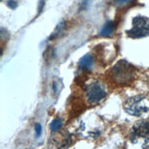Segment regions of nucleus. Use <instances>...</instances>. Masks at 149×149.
Here are the masks:
<instances>
[{"label":"nucleus","instance_id":"obj_7","mask_svg":"<svg viewBox=\"0 0 149 149\" xmlns=\"http://www.w3.org/2000/svg\"><path fill=\"white\" fill-rule=\"evenodd\" d=\"M114 22L113 21H107L105 25L102 27L100 31V35L102 37H109L111 36L114 31Z\"/></svg>","mask_w":149,"mask_h":149},{"label":"nucleus","instance_id":"obj_12","mask_svg":"<svg viewBox=\"0 0 149 149\" xmlns=\"http://www.w3.org/2000/svg\"><path fill=\"white\" fill-rule=\"evenodd\" d=\"M117 1H118L119 3H125V2L129 1V0H117Z\"/></svg>","mask_w":149,"mask_h":149},{"label":"nucleus","instance_id":"obj_6","mask_svg":"<svg viewBox=\"0 0 149 149\" xmlns=\"http://www.w3.org/2000/svg\"><path fill=\"white\" fill-rule=\"evenodd\" d=\"M93 58L90 54H86L84 55L81 59L78 62V66L80 69L82 70H89L93 65Z\"/></svg>","mask_w":149,"mask_h":149},{"label":"nucleus","instance_id":"obj_3","mask_svg":"<svg viewBox=\"0 0 149 149\" xmlns=\"http://www.w3.org/2000/svg\"><path fill=\"white\" fill-rule=\"evenodd\" d=\"M144 100L143 96L132 97L126 100L124 104V110L126 112L133 116H141L143 113L147 112L148 109L141 105V101Z\"/></svg>","mask_w":149,"mask_h":149},{"label":"nucleus","instance_id":"obj_1","mask_svg":"<svg viewBox=\"0 0 149 149\" xmlns=\"http://www.w3.org/2000/svg\"><path fill=\"white\" fill-rule=\"evenodd\" d=\"M134 66L125 60H120L111 69V77L118 84H126L130 82L134 78Z\"/></svg>","mask_w":149,"mask_h":149},{"label":"nucleus","instance_id":"obj_9","mask_svg":"<svg viewBox=\"0 0 149 149\" xmlns=\"http://www.w3.org/2000/svg\"><path fill=\"white\" fill-rule=\"evenodd\" d=\"M65 22H60V23L57 25V27L55 28V30L54 31V33L52 34L50 39H54L56 37H58L60 35V33L65 30Z\"/></svg>","mask_w":149,"mask_h":149},{"label":"nucleus","instance_id":"obj_10","mask_svg":"<svg viewBox=\"0 0 149 149\" xmlns=\"http://www.w3.org/2000/svg\"><path fill=\"white\" fill-rule=\"evenodd\" d=\"M34 129H35L36 137H40V135L42 134V125L40 123H36L35 126H34Z\"/></svg>","mask_w":149,"mask_h":149},{"label":"nucleus","instance_id":"obj_8","mask_svg":"<svg viewBox=\"0 0 149 149\" xmlns=\"http://www.w3.org/2000/svg\"><path fill=\"white\" fill-rule=\"evenodd\" d=\"M62 124H63L62 120L60 118H56V119H54V121L51 123L50 129H51L52 132H57L62 127Z\"/></svg>","mask_w":149,"mask_h":149},{"label":"nucleus","instance_id":"obj_11","mask_svg":"<svg viewBox=\"0 0 149 149\" xmlns=\"http://www.w3.org/2000/svg\"><path fill=\"white\" fill-rule=\"evenodd\" d=\"M7 5L8 8H12V9H15V8H17V7H18V3L14 1V0H8L7 2Z\"/></svg>","mask_w":149,"mask_h":149},{"label":"nucleus","instance_id":"obj_2","mask_svg":"<svg viewBox=\"0 0 149 149\" xmlns=\"http://www.w3.org/2000/svg\"><path fill=\"white\" fill-rule=\"evenodd\" d=\"M133 39L144 38L149 35V19L143 16H137L133 19V28L126 31Z\"/></svg>","mask_w":149,"mask_h":149},{"label":"nucleus","instance_id":"obj_5","mask_svg":"<svg viewBox=\"0 0 149 149\" xmlns=\"http://www.w3.org/2000/svg\"><path fill=\"white\" fill-rule=\"evenodd\" d=\"M134 133L137 136L149 138V123L141 122L135 124L134 127Z\"/></svg>","mask_w":149,"mask_h":149},{"label":"nucleus","instance_id":"obj_4","mask_svg":"<svg viewBox=\"0 0 149 149\" xmlns=\"http://www.w3.org/2000/svg\"><path fill=\"white\" fill-rule=\"evenodd\" d=\"M107 93L104 87L99 82H93L87 88V100L90 104H95L105 99Z\"/></svg>","mask_w":149,"mask_h":149}]
</instances>
